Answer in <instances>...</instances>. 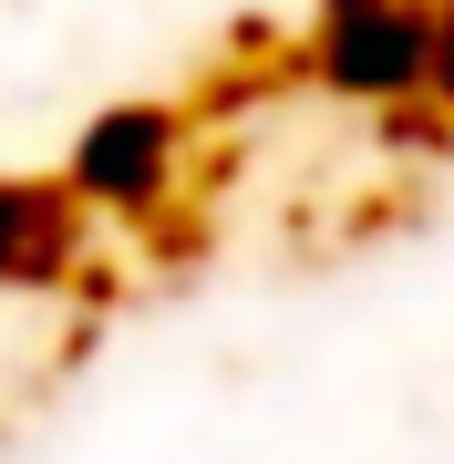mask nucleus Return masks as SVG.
<instances>
[{"instance_id":"obj_1","label":"nucleus","mask_w":454,"mask_h":464,"mask_svg":"<svg viewBox=\"0 0 454 464\" xmlns=\"http://www.w3.org/2000/svg\"><path fill=\"white\" fill-rule=\"evenodd\" d=\"M331 83L352 93L434 83V11L423 0H331Z\"/></svg>"},{"instance_id":"obj_2","label":"nucleus","mask_w":454,"mask_h":464,"mask_svg":"<svg viewBox=\"0 0 454 464\" xmlns=\"http://www.w3.org/2000/svg\"><path fill=\"white\" fill-rule=\"evenodd\" d=\"M166 145H176V134L155 124V114H114L83 145V186H93V197H145L155 166H166Z\"/></svg>"}]
</instances>
